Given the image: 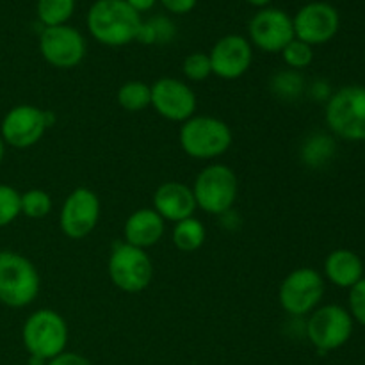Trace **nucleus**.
<instances>
[{
    "instance_id": "f257e3e1",
    "label": "nucleus",
    "mask_w": 365,
    "mask_h": 365,
    "mask_svg": "<svg viewBox=\"0 0 365 365\" xmlns=\"http://www.w3.org/2000/svg\"><path fill=\"white\" fill-rule=\"evenodd\" d=\"M141 18L125 0H96L88 13L93 38L107 46H123L135 41Z\"/></svg>"
},
{
    "instance_id": "f03ea898",
    "label": "nucleus",
    "mask_w": 365,
    "mask_h": 365,
    "mask_svg": "<svg viewBox=\"0 0 365 365\" xmlns=\"http://www.w3.org/2000/svg\"><path fill=\"white\" fill-rule=\"evenodd\" d=\"M41 278L34 264L21 253L0 252V303L9 309H24L34 303Z\"/></svg>"
},
{
    "instance_id": "7ed1b4c3",
    "label": "nucleus",
    "mask_w": 365,
    "mask_h": 365,
    "mask_svg": "<svg viewBox=\"0 0 365 365\" xmlns=\"http://www.w3.org/2000/svg\"><path fill=\"white\" fill-rule=\"evenodd\" d=\"M234 135L223 120L192 116L180 127V146L191 159L212 160L228 152Z\"/></svg>"
},
{
    "instance_id": "20e7f679",
    "label": "nucleus",
    "mask_w": 365,
    "mask_h": 365,
    "mask_svg": "<svg viewBox=\"0 0 365 365\" xmlns=\"http://www.w3.org/2000/svg\"><path fill=\"white\" fill-rule=\"evenodd\" d=\"M191 189L198 209L212 216H223L237 200L239 180L234 170L225 164H210L200 171Z\"/></svg>"
},
{
    "instance_id": "39448f33",
    "label": "nucleus",
    "mask_w": 365,
    "mask_h": 365,
    "mask_svg": "<svg viewBox=\"0 0 365 365\" xmlns=\"http://www.w3.org/2000/svg\"><path fill=\"white\" fill-rule=\"evenodd\" d=\"M21 341L31 356L52 360L64 353L68 344V324L61 314L41 309L31 314L24 323Z\"/></svg>"
},
{
    "instance_id": "423d86ee",
    "label": "nucleus",
    "mask_w": 365,
    "mask_h": 365,
    "mask_svg": "<svg viewBox=\"0 0 365 365\" xmlns=\"http://www.w3.org/2000/svg\"><path fill=\"white\" fill-rule=\"evenodd\" d=\"M327 123L335 135L346 141H365V88L346 86L330 96Z\"/></svg>"
},
{
    "instance_id": "0eeeda50",
    "label": "nucleus",
    "mask_w": 365,
    "mask_h": 365,
    "mask_svg": "<svg viewBox=\"0 0 365 365\" xmlns=\"http://www.w3.org/2000/svg\"><path fill=\"white\" fill-rule=\"evenodd\" d=\"M56 123L52 110H43L36 106L21 103L6 113L0 123V138L7 146L25 150L38 145L46 128Z\"/></svg>"
},
{
    "instance_id": "6e6552de",
    "label": "nucleus",
    "mask_w": 365,
    "mask_h": 365,
    "mask_svg": "<svg viewBox=\"0 0 365 365\" xmlns=\"http://www.w3.org/2000/svg\"><path fill=\"white\" fill-rule=\"evenodd\" d=\"M109 277L120 291L135 294L152 284L153 264L145 250L116 242L109 257Z\"/></svg>"
},
{
    "instance_id": "1a4fd4ad",
    "label": "nucleus",
    "mask_w": 365,
    "mask_h": 365,
    "mask_svg": "<svg viewBox=\"0 0 365 365\" xmlns=\"http://www.w3.org/2000/svg\"><path fill=\"white\" fill-rule=\"evenodd\" d=\"M324 296V280L312 267H299L280 284L278 299L282 309L294 317L314 312Z\"/></svg>"
},
{
    "instance_id": "9d476101",
    "label": "nucleus",
    "mask_w": 365,
    "mask_h": 365,
    "mask_svg": "<svg viewBox=\"0 0 365 365\" xmlns=\"http://www.w3.org/2000/svg\"><path fill=\"white\" fill-rule=\"evenodd\" d=\"M307 335L321 353L342 348L353 335V317L341 305L316 309L307 321Z\"/></svg>"
},
{
    "instance_id": "9b49d317",
    "label": "nucleus",
    "mask_w": 365,
    "mask_h": 365,
    "mask_svg": "<svg viewBox=\"0 0 365 365\" xmlns=\"http://www.w3.org/2000/svg\"><path fill=\"white\" fill-rule=\"evenodd\" d=\"M100 220V200L95 191L77 187L64 200L59 214V227L70 239H84L96 228Z\"/></svg>"
},
{
    "instance_id": "f8f14e48",
    "label": "nucleus",
    "mask_w": 365,
    "mask_h": 365,
    "mask_svg": "<svg viewBox=\"0 0 365 365\" xmlns=\"http://www.w3.org/2000/svg\"><path fill=\"white\" fill-rule=\"evenodd\" d=\"M39 52L53 68L70 70L84 59L86 41L81 32L70 25L45 27L39 36Z\"/></svg>"
},
{
    "instance_id": "ddd939ff",
    "label": "nucleus",
    "mask_w": 365,
    "mask_h": 365,
    "mask_svg": "<svg viewBox=\"0 0 365 365\" xmlns=\"http://www.w3.org/2000/svg\"><path fill=\"white\" fill-rule=\"evenodd\" d=\"M150 88H152L150 106H153L157 114L163 116L164 120L184 123L189 118L195 116L198 100H196V93L192 91L191 86L178 78L163 77L153 82V86Z\"/></svg>"
},
{
    "instance_id": "4468645a",
    "label": "nucleus",
    "mask_w": 365,
    "mask_h": 365,
    "mask_svg": "<svg viewBox=\"0 0 365 365\" xmlns=\"http://www.w3.org/2000/svg\"><path fill=\"white\" fill-rule=\"evenodd\" d=\"M248 32L257 48L271 53L282 52L296 38L292 18L285 11L273 7L259 11L250 21Z\"/></svg>"
},
{
    "instance_id": "2eb2a0df",
    "label": "nucleus",
    "mask_w": 365,
    "mask_h": 365,
    "mask_svg": "<svg viewBox=\"0 0 365 365\" xmlns=\"http://www.w3.org/2000/svg\"><path fill=\"white\" fill-rule=\"evenodd\" d=\"M294 36L307 45H323L330 41L339 31V13L327 2H310L303 6L292 18Z\"/></svg>"
},
{
    "instance_id": "dca6fc26",
    "label": "nucleus",
    "mask_w": 365,
    "mask_h": 365,
    "mask_svg": "<svg viewBox=\"0 0 365 365\" xmlns=\"http://www.w3.org/2000/svg\"><path fill=\"white\" fill-rule=\"evenodd\" d=\"M212 73L225 81H235L250 70L253 63L252 43L237 34L217 39L209 53Z\"/></svg>"
},
{
    "instance_id": "f3484780",
    "label": "nucleus",
    "mask_w": 365,
    "mask_h": 365,
    "mask_svg": "<svg viewBox=\"0 0 365 365\" xmlns=\"http://www.w3.org/2000/svg\"><path fill=\"white\" fill-rule=\"evenodd\" d=\"M153 210L164 221H173V223L192 217L196 210L192 189L180 182L160 184L153 195Z\"/></svg>"
},
{
    "instance_id": "a211bd4d",
    "label": "nucleus",
    "mask_w": 365,
    "mask_h": 365,
    "mask_svg": "<svg viewBox=\"0 0 365 365\" xmlns=\"http://www.w3.org/2000/svg\"><path fill=\"white\" fill-rule=\"evenodd\" d=\"M125 242L146 250L164 235V220L153 209H139L127 217L123 227Z\"/></svg>"
},
{
    "instance_id": "6ab92c4d",
    "label": "nucleus",
    "mask_w": 365,
    "mask_h": 365,
    "mask_svg": "<svg viewBox=\"0 0 365 365\" xmlns=\"http://www.w3.org/2000/svg\"><path fill=\"white\" fill-rule=\"evenodd\" d=\"M324 274L337 287L351 289L364 278V262L351 250H334L324 260Z\"/></svg>"
},
{
    "instance_id": "aec40b11",
    "label": "nucleus",
    "mask_w": 365,
    "mask_h": 365,
    "mask_svg": "<svg viewBox=\"0 0 365 365\" xmlns=\"http://www.w3.org/2000/svg\"><path fill=\"white\" fill-rule=\"evenodd\" d=\"M205 237H207L205 227H203L202 221L196 220L195 216L175 223L173 245L177 246L180 252H185V253L196 252V250H200L203 246Z\"/></svg>"
},
{
    "instance_id": "412c9836",
    "label": "nucleus",
    "mask_w": 365,
    "mask_h": 365,
    "mask_svg": "<svg viewBox=\"0 0 365 365\" xmlns=\"http://www.w3.org/2000/svg\"><path fill=\"white\" fill-rule=\"evenodd\" d=\"M152 88L146 82L128 81L118 89V103L128 113H139L150 106Z\"/></svg>"
},
{
    "instance_id": "4be33fe9",
    "label": "nucleus",
    "mask_w": 365,
    "mask_h": 365,
    "mask_svg": "<svg viewBox=\"0 0 365 365\" xmlns=\"http://www.w3.org/2000/svg\"><path fill=\"white\" fill-rule=\"evenodd\" d=\"M75 11V0H38V18L45 27L66 25Z\"/></svg>"
},
{
    "instance_id": "5701e85b",
    "label": "nucleus",
    "mask_w": 365,
    "mask_h": 365,
    "mask_svg": "<svg viewBox=\"0 0 365 365\" xmlns=\"http://www.w3.org/2000/svg\"><path fill=\"white\" fill-rule=\"evenodd\" d=\"M173 21L164 16L152 18L150 21H143L138 32V41L143 45H153V43H170L175 38Z\"/></svg>"
},
{
    "instance_id": "b1692460",
    "label": "nucleus",
    "mask_w": 365,
    "mask_h": 365,
    "mask_svg": "<svg viewBox=\"0 0 365 365\" xmlns=\"http://www.w3.org/2000/svg\"><path fill=\"white\" fill-rule=\"evenodd\" d=\"M21 214L31 220H43L52 210V198L43 189H29L20 198Z\"/></svg>"
},
{
    "instance_id": "393cba45",
    "label": "nucleus",
    "mask_w": 365,
    "mask_h": 365,
    "mask_svg": "<svg viewBox=\"0 0 365 365\" xmlns=\"http://www.w3.org/2000/svg\"><path fill=\"white\" fill-rule=\"evenodd\" d=\"M21 195L7 184H0V228L13 223L21 214Z\"/></svg>"
},
{
    "instance_id": "a878e982",
    "label": "nucleus",
    "mask_w": 365,
    "mask_h": 365,
    "mask_svg": "<svg viewBox=\"0 0 365 365\" xmlns=\"http://www.w3.org/2000/svg\"><path fill=\"white\" fill-rule=\"evenodd\" d=\"M334 153V143L327 135H314L303 146V159L309 166H319Z\"/></svg>"
},
{
    "instance_id": "bb28decb",
    "label": "nucleus",
    "mask_w": 365,
    "mask_h": 365,
    "mask_svg": "<svg viewBox=\"0 0 365 365\" xmlns=\"http://www.w3.org/2000/svg\"><path fill=\"white\" fill-rule=\"evenodd\" d=\"M282 56H284L285 64L296 71L310 66V63H312L314 59V50L310 45H307V43L294 38L284 50H282Z\"/></svg>"
},
{
    "instance_id": "cd10ccee",
    "label": "nucleus",
    "mask_w": 365,
    "mask_h": 365,
    "mask_svg": "<svg viewBox=\"0 0 365 365\" xmlns=\"http://www.w3.org/2000/svg\"><path fill=\"white\" fill-rule=\"evenodd\" d=\"M182 71H184V75L191 82H202L205 81V78H209L210 73H212L209 53H203V52L189 53V56L184 59V64H182Z\"/></svg>"
},
{
    "instance_id": "c85d7f7f",
    "label": "nucleus",
    "mask_w": 365,
    "mask_h": 365,
    "mask_svg": "<svg viewBox=\"0 0 365 365\" xmlns=\"http://www.w3.org/2000/svg\"><path fill=\"white\" fill-rule=\"evenodd\" d=\"M303 88L302 75L292 71H284L273 78V89L280 96H298Z\"/></svg>"
},
{
    "instance_id": "c756f323",
    "label": "nucleus",
    "mask_w": 365,
    "mask_h": 365,
    "mask_svg": "<svg viewBox=\"0 0 365 365\" xmlns=\"http://www.w3.org/2000/svg\"><path fill=\"white\" fill-rule=\"evenodd\" d=\"M349 314L365 327V278L349 289Z\"/></svg>"
},
{
    "instance_id": "7c9ffc66",
    "label": "nucleus",
    "mask_w": 365,
    "mask_h": 365,
    "mask_svg": "<svg viewBox=\"0 0 365 365\" xmlns=\"http://www.w3.org/2000/svg\"><path fill=\"white\" fill-rule=\"evenodd\" d=\"M46 365H91L88 359H84L82 355H77V353H61L56 359L48 360Z\"/></svg>"
},
{
    "instance_id": "2f4dec72",
    "label": "nucleus",
    "mask_w": 365,
    "mask_h": 365,
    "mask_svg": "<svg viewBox=\"0 0 365 365\" xmlns=\"http://www.w3.org/2000/svg\"><path fill=\"white\" fill-rule=\"evenodd\" d=\"M160 2H163V6L166 7L170 13L185 14L189 13V11H192V7L196 6L198 0H160Z\"/></svg>"
},
{
    "instance_id": "473e14b6",
    "label": "nucleus",
    "mask_w": 365,
    "mask_h": 365,
    "mask_svg": "<svg viewBox=\"0 0 365 365\" xmlns=\"http://www.w3.org/2000/svg\"><path fill=\"white\" fill-rule=\"evenodd\" d=\"M135 13H143V11H148L152 9L155 0H125Z\"/></svg>"
},
{
    "instance_id": "72a5a7b5",
    "label": "nucleus",
    "mask_w": 365,
    "mask_h": 365,
    "mask_svg": "<svg viewBox=\"0 0 365 365\" xmlns=\"http://www.w3.org/2000/svg\"><path fill=\"white\" fill-rule=\"evenodd\" d=\"M4 157H6V143H4L2 138H0V164L4 163Z\"/></svg>"
},
{
    "instance_id": "f704fd0d",
    "label": "nucleus",
    "mask_w": 365,
    "mask_h": 365,
    "mask_svg": "<svg viewBox=\"0 0 365 365\" xmlns=\"http://www.w3.org/2000/svg\"><path fill=\"white\" fill-rule=\"evenodd\" d=\"M248 2L253 4V6H260V7H262V6H267V4H269L271 0H248Z\"/></svg>"
}]
</instances>
